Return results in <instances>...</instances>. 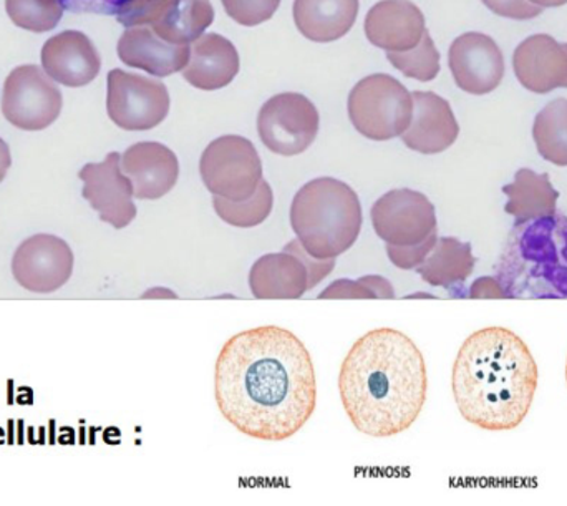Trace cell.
Masks as SVG:
<instances>
[{
	"label": "cell",
	"instance_id": "obj_1",
	"mask_svg": "<svg viewBox=\"0 0 567 506\" xmlns=\"http://www.w3.org/2000/svg\"><path fill=\"white\" fill-rule=\"evenodd\" d=\"M216 404L241 434L258 441L293 437L317 404L316 369L303 342L279 326L233 335L219 352Z\"/></svg>",
	"mask_w": 567,
	"mask_h": 506
},
{
	"label": "cell",
	"instance_id": "obj_2",
	"mask_svg": "<svg viewBox=\"0 0 567 506\" xmlns=\"http://www.w3.org/2000/svg\"><path fill=\"white\" fill-rule=\"evenodd\" d=\"M339 392L357 431L373 438L395 437L415 424L426 402L422 351L396 329H373L343 359Z\"/></svg>",
	"mask_w": 567,
	"mask_h": 506
},
{
	"label": "cell",
	"instance_id": "obj_3",
	"mask_svg": "<svg viewBox=\"0 0 567 506\" xmlns=\"http://www.w3.org/2000/svg\"><path fill=\"white\" fill-rule=\"evenodd\" d=\"M538 382V364L526 342L499 326L473 332L453 364L456 407L483 431L519 427L532 411Z\"/></svg>",
	"mask_w": 567,
	"mask_h": 506
},
{
	"label": "cell",
	"instance_id": "obj_4",
	"mask_svg": "<svg viewBox=\"0 0 567 506\" xmlns=\"http://www.w3.org/2000/svg\"><path fill=\"white\" fill-rule=\"evenodd\" d=\"M290 226L312 258L336 259L359 239L363 226L362 205L347 183L316 178L293 196Z\"/></svg>",
	"mask_w": 567,
	"mask_h": 506
},
{
	"label": "cell",
	"instance_id": "obj_5",
	"mask_svg": "<svg viewBox=\"0 0 567 506\" xmlns=\"http://www.w3.org/2000/svg\"><path fill=\"white\" fill-rule=\"evenodd\" d=\"M370 218L390 261L403 271L419 268L439 241L435 206L415 189L385 193L373 203Z\"/></svg>",
	"mask_w": 567,
	"mask_h": 506
},
{
	"label": "cell",
	"instance_id": "obj_6",
	"mask_svg": "<svg viewBox=\"0 0 567 506\" xmlns=\"http://www.w3.org/2000/svg\"><path fill=\"white\" fill-rule=\"evenodd\" d=\"M413 115V96L385 73L360 80L349 95V118L360 135L375 142L402 136Z\"/></svg>",
	"mask_w": 567,
	"mask_h": 506
},
{
	"label": "cell",
	"instance_id": "obj_7",
	"mask_svg": "<svg viewBox=\"0 0 567 506\" xmlns=\"http://www.w3.org/2000/svg\"><path fill=\"white\" fill-rule=\"evenodd\" d=\"M336 259H316L293 239L282 252L262 256L249 272L256 299H300L333 271Z\"/></svg>",
	"mask_w": 567,
	"mask_h": 506
},
{
	"label": "cell",
	"instance_id": "obj_8",
	"mask_svg": "<svg viewBox=\"0 0 567 506\" xmlns=\"http://www.w3.org/2000/svg\"><path fill=\"white\" fill-rule=\"evenodd\" d=\"M199 173L213 196L246 202L262 182V163L258 149L238 135H226L206 146Z\"/></svg>",
	"mask_w": 567,
	"mask_h": 506
},
{
	"label": "cell",
	"instance_id": "obj_9",
	"mask_svg": "<svg viewBox=\"0 0 567 506\" xmlns=\"http://www.w3.org/2000/svg\"><path fill=\"white\" fill-rule=\"evenodd\" d=\"M62 92L37 65L17 66L7 76L2 113L7 122L25 132L49 128L62 112Z\"/></svg>",
	"mask_w": 567,
	"mask_h": 506
},
{
	"label": "cell",
	"instance_id": "obj_10",
	"mask_svg": "<svg viewBox=\"0 0 567 506\" xmlns=\"http://www.w3.org/2000/svg\"><path fill=\"white\" fill-rule=\"evenodd\" d=\"M106 110L110 120L128 132L155 128L169 112L165 83L115 69L109 73Z\"/></svg>",
	"mask_w": 567,
	"mask_h": 506
},
{
	"label": "cell",
	"instance_id": "obj_11",
	"mask_svg": "<svg viewBox=\"0 0 567 506\" xmlns=\"http://www.w3.org/2000/svg\"><path fill=\"white\" fill-rule=\"evenodd\" d=\"M258 132L262 143L276 155H300L319 133V112L300 93H279L259 112Z\"/></svg>",
	"mask_w": 567,
	"mask_h": 506
},
{
	"label": "cell",
	"instance_id": "obj_12",
	"mask_svg": "<svg viewBox=\"0 0 567 506\" xmlns=\"http://www.w3.org/2000/svg\"><path fill=\"white\" fill-rule=\"evenodd\" d=\"M73 261L72 249L59 236L35 235L17 248L12 275L27 291L50 295L69 282Z\"/></svg>",
	"mask_w": 567,
	"mask_h": 506
},
{
	"label": "cell",
	"instance_id": "obj_13",
	"mask_svg": "<svg viewBox=\"0 0 567 506\" xmlns=\"http://www.w3.org/2000/svg\"><path fill=\"white\" fill-rule=\"evenodd\" d=\"M83 198L100 215L103 223L123 229L136 218L133 185L122 172V155L113 152L102 163H89L80 169Z\"/></svg>",
	"mask_w": 567,
	"mask_h": 506
},
{
	"label": "cell",
	"instance_id": "obj_14",
	"mask_svg": "<svg viewBox=\"0 0 567 506\" xmlns=\"http://www.w3.org/2000/svg\"><path fill=\"white\" fill-rule=\"evenodd\" d=\"M450 70L456 85L472 95L498 89L505 75V59L498 43L480 32L460 35L450 47Z\"/></svg>",
	"mask_w": 567,
	"mask_h": 506
},
{
	"label": "cell",
	"instance_id": "obj_15",
	"mask_svg": "<svg viewBox=\"0 0 567 506\" xmlns=\"http://www.w3.org/2000/svg\"><path fill=\"white\" fill-rule=\"evenodd\" d=\"M513 69L529 92L567 89V43L556 42L546 33L528 37L516 47Z\"/></svg>",
	"mask_w": 567,
	"mask_h": 506
},
{
	"label": "cell",
	"instance_id": "obj_16",
	"mask_svg": "<svg viewBox=\"0 0 567 506\" xmlns=\"http://www.w3.org/2000/svg\"><path fill=\"white\" fill-rule=\"evenodd\" d=\"M102 59L85 33L66 30L47 40L42 49V69L60 85H89L99 75Z\"/></svg>",
	"mask_w": 567,
	"mask_h": 506
},
{
	"label": "cell",
	"instance_id": "obj_17",
	"mask_svg": "<svg viewBox=\"0 0 567 506\" xmlns=\"http://www.w3.org/2000/svg\"><path fill=\"white\" fill-rule=\"evenodd\" d=\"M122 172L132 182L135 198L159 199L178 183L179 163L168 146L142 142L123 153Z\"/></svg>",
	"mask_w": 567,
	"mask_h": 506
},
{
	"label": "cell",
	"instance_id": "obj_18",
	"mask_svg": "<svg viewBox=\"0 0 567 506\" xmlns=\"http://www.w3.org/2000/svg\"><path fill=\"white\" fill-rule=\"evenodd\" d=\"M413 115L402 142L413 152L436 155L445 152L460 135L458 122L452 106L442 96L432 92H415Z\"/></svg>",
	"mask_w": 567,
	"mask_h": 506
},
{
	"label": "cell",
	"instance_id": "obj_19",
	"mask_svg": "<svg viewBox=\"0 0 567 506\" xmlns=\"http://www.w3.org/2000/svg\"><path fill=\"white\" fill-rule=\"evenodd\" d=\"M425 32V17L410 0H382L367 13V39L386 52L415 49Z\"/></svg>",
	"mask_w": 567,
	"mask_h": 506
},
{
	"label": "cell",
	"instance_id": "obj_20",
	"mask_svg": "<svg viewBox=\"0 0 567 506\" xmlns=\"http://www.w3.org/2000/svg\"><path fill=\"white\" fill-rule=\"evenodd\" d=\"M116 50L125 65L145 70L155 76L183 72L192 53V47L173 45L156 35L150 25L128 27L120 37Z\"/></svg>",
	"mask_w": 567,
	"mask_h": 506
},
{
	"label": "cell",
	"instance_id": "obj_21",
	"mask_svg": "<svg viewBox=\"0 0 567 506\" xmlns=\"http://www.w3.org/2000/svg\"><path fill=\"white\" fill-rule=\"evenodd\" d=\"M238 72V50L231 40L218 33H205L193 42L189 62L183 69V76L196 89L212 92L229 85Z\"/></svg>",
	"mask_w": 567,
	"mask_h": 506
},
{
	"label": "cell",
	"instance_id": "obj_22",
	"mask_svg": "<svg viewBox=\"0 0 567 506\" xmlns=\"http://www.w3.org/2000/svg\"><path fill=\"white\" fill-rule=\"evenodd\" d=\"M293 22L306 39L329 43L342 39L359 13V0H293Z\"/></svg>",
	"mask_w": 567,
	"mask_h": 506
},
{
	"label": "cell",
	"instance_id": "obj_23",
	"mask_svg": "<svg viewBox=\"0 0 567 506\" xmlns=\"http://www.w3.org/2000/svg\"><path fill=\"white\" fill-rule=\"evenodd\" d=\"M503 193L508 196L505 211L518 223L553 216L558 208L559 193L549 182L548 173L539 175L529 168L518 169L515 182L503 186Z\"/></svg>",
	"mask_w": 567,
	"mask_h": 506
},
{
	"label": "cell",
	"instance_id": "obj_24",
	"mask_svg": "<svg viewBox=\"0 0 567 506\" xmlns=\"http://www.w3.org/2000/svg\"><path fill=\"white\" fill-rule=\"evenodd\" d=\"M476 259L472 245L460 241L458 238L445 236L439 238L429 258L416 268L426 285L433 288L452 289L465 285L466 279L475 269Z\"/></svg>",
	"mask_w": 567,
	"mask_h": 506
},
{
	"label": "cell",
	"instance_id": "obj_25",
	"mask_svg": "<svg viewBox=\"0 0 567 506\" xmlns=\"http://www.w3.org/2000/svg\"><path fill=\"white\" fill-rule=\"evenodd\" d=\"M213 20L215 9L209 0H178L163 19L153 23L152 29L173 45H189L205 35Z\"/></svg>",
	"mask_w": 567,
	"mask_h": 506
},
{
	"label": "cell",
	"instance_id": "obj_26",
	"mask_svg": "<svg viewBox=\"0 0 567 506\" xmlns=\"http://www.w3.org/2000/svg\"><path fill=\"white\" fill-rule=\"evenodd\" d=\"M533 138L543 158L567 166V99L553 100L538 113Z\"/></svg>",
	"mask_w": 567,
	"mask_h": 506
},
{
	"label": "cell",
	"instance_id": "obj_27",
	"mask_svg": "<svg viewBox=\"0 0 567 506\" xmlns=\"http://www.w3.org/2000/svg\"><path fill=\"white\" fill-rule=\"evenodd\" d=\"M216 215L235 228H256L271 216L275 206V193L266 179L259 183L258 189L246 202H231V199L215 196L213 198Z\"/></svg>",
	"mask_w": 567,
	"mask_h": 506
},
{
	"label": "cell",
	"instance_id": "obj_28",
	"mask_svg": "<svg viewBox=\"0 0 567 506\" xmlns=\"http://www.w3.org/2000/svg\"><path fill=\"white\" fill-rule=\"evenodd\" d=\"M6 9L17 27L35 33L55 29L65 12L60 0H6Z\"/></svg>",
	"mask_w": 567,
	"mask_h": 506
},
{
	"label": "cell",
	"instance_id": "obj_29",
	"mask_svg": "<svg viewBox=\"0 0 567 506\" xmlns=\"http://www.w3.org/2000/svg\"><path fill=\"white\" fill-rule=\"evenodd\" d=\"M386 59L396 70L410 79L420 82H430L440 72V53L430 37L429 30L423 33L422 40L415 49L403 52H386Z\"/></svg>",
	"mask_w": 567,
	"mask_h": 506
},
{
	"label": "cell",
	"instance_id": "obj_30",
	"mask_svg": "<svg viewBox=\"0 0 567 506\" xmlns=\"http://www.w3.org/2000/svg\"><path fill=\"white\" fill-rule=\"evenodd\" d=\"M395 289L382 276H363L357 281L339 279L323 289L319 299H393Z\"/></svg>",
	"mask_w": 567,
	"mask_h": 506
},
{
	"label": "cell",
	"instance_id": "obj_31",
	"mask_svg": "<svg viewBox=\"0 0 567 506\" xmlns=\"http://www.w3.org/2000/svg\"><path fill=\"white\" fill-rule=\"evenodd\" d=\"M226 13L235 22L255 27L275 16L281 0H221Z\"/></svg>",
	"mask_w": 567,
	"mask_h": 506
},
{
	"label": "cell",
	"instance_id": "obj_32",
	"mask_svg": "<svg viewBox=\"0 0 567 506\" xmlns=\"http://www.w3.org/2000/svg\"><path fill=\"white\" fill-rule=\"evenodd\" d=\"M483 3L496 16L515 20L535 19L543 10V7L535 6L529 0H483Z\"/></svg>",
	"mask_w": 567,
	"mask_h": 506
},
{
	"label": "cell",
	"instance_id": "obj_33",
	"mask_svg": "<svg viewBox=\"0 0 567 506\" xmlns=\"http://www.w3.org/2000/svg\"><path fill=\"white\" fill-rule=\"evenodd\" d=\"M60 2L72 12L118 16L132 0H60Z\"/></svg>",
	"mask_w": 567,
	"mask_h": 506
},
{
	"label": "cell",
	"instance_id": "obj_34",
	"mask_svg": "<svg viewBox=\"0 0 567 506\" xmlns=\"http://www.w3.org/2000/svg\"><path fill=\"white\" fill-rule=\"evenodd\" d=\"M470 298H506V295L495 279L480 278L478 281L473 282L472 289H470Z\"/></svg>",
	"mask_w": 567,
	"mask_h": 506
},
{
	"label": "cell",
	"instance_id": "obj_35",
	"mask_svg": "<svg viewBox=\"0 0 567 506\" xmlns=\"http://www.w3.org/2000/svg\"><path fill=\"white\" fill-rule=\"evenodd\" d=\"M10 166H12V155H10L9 145L0 138V182L6 178Z\"/></svg>",
	"mask_w": 567,
	"mask_h": 506
},
{
	"label": "cell",
	"instance_id": "obj_36",
	"mask_svg": "<svg viewBox=\"0 0 567 506\" xmlns=\"http://www.w3.org/2000/svg\"><path fill=\"white\" fill-rule=\"evenodd\" d=\"M529 2L535 3V6L543 7H561L567 3V0H529Z\"/></svg>",
	"mask_w": 567,
	"mask_h": 506
},
{
	"label": "cell",
	"instance_id": "obj_37",
	"mask_svg": "<svg viewBox=\"0 0 567 506\" xmlns=\"http://www.w3.org/2000/svg\"><path fill=\"white\" fill-rule=\"evenodd\" d=\"M566 382H567V362H566Z\"/></svg>",
	"mask_w": 567,
	"mask_h": 506
}]
</instances>
